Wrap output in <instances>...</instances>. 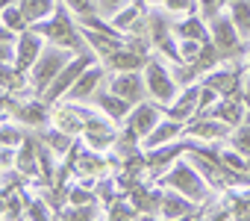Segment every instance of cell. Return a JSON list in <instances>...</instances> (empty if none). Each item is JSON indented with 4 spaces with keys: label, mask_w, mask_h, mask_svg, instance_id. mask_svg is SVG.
I'll list each match as a JSON object with an SVG mask.
<instances>
[{
    "label": "cell",
    "mask_w": 250,
    "mask_h": 221,
    "mask_svg": "<svg viewBox=\"0 0 250 221\" xmlns=\"http://www.w3.org/2000/svg\"><path fill=\"white\" fill-rule=\"evenodd\" d=\"M33 30L42 33L47 42L62 44V47H68V50H74V53L88 50V42H85V36H83V30H80V24H77V15L62 3V0L56 3V12H53L50 18H44V21H36Z\"/></svg>",
    "instance_id": "cell-1"
},
{
    "label": "cell",
    "mask_w": 250,
    "mask_h": 221,
    "mask_svg": "<svg viewBox=\"0 0 250 221\" xmlns=\"http://www.w3.org/2000/svg\"><path fill=\"white\" fill-rule=\"evenodd\" d=\"M206 24H209L212 42H215V47H218V53H221L224 62H244V59H247L250 42L241 39V33L235 30V24H232V18H229V12L221 9V12H218L212 21H206Z\"/></svg>",
    "instance_id": "cell-2"
},
{
    "label": "cell",
    "mask_w": 250,
    "mask_h": 221,
    "mask_svg": "<svg viewBox=\"0 0 250 221\" xmlns=\"http://www.w3.org/2000/svg\"><path fill=\"white\" fill-rule=\"evenodd\" d=\"M71 59H74V50L47 42L44 50H42V56H39V62H36L33 71H30V88H33V94L44 97V91L50 88V83L59 77V71H62Z\"/></svg>",
    "instance_id": "cell-3"
},
{
    "label": "cell",
    "mask_w": 250,
    "mask_h": 221,
    "mask_svg": "<svg viewBox=\"0 0 250 221\" xmlns=\"http://www.w3.org/2000/svg\"><path fill=\"white\" fill-rule=\"evenodd\" d=\"M159 186L177 189V192L188 195V198H191V200H197V203H203V200L209 198V183H206V177L194 168V162H191V159H177V162L162 174Z\"/></svg>",
    "instance_id": "cell-4"
},
{
    "label": "cell",
    "mask_w": 250,
    "mask_h": 221,
    "mask_svg": "<svg viewBox=\"0 0 250 221\" xmlns=\"http://www.w3.org/2000/svg\"><path fill=\"white\" fill-rule=\"evenodd\" d=\"M94 62H100V56L88 47V50H83V53H74V59L59 71V77L50 83V88L44 91V100L47 103H59V100H65V94L71 91V86L85 74V68H91Z\"/></svg>",
    "instance_id": "cell-5"
},
{
    "label": "cell",
    "mask_w": 250,
    "mask_h": 221,
    "mask_svg": "<svg viewBox=\"0 0 250 221\" xmlns=\"http://www.w3.org/2000/svg\"><path fill=\"white\" fill-rule=\"evenodd\" d=\"M145 83H147V91H150V97L165 109L168 103H174V97L180 94V83H177V77H174V71H168L156 56H150V62L145 65Z\"/></svg>",
    "instance_id": "cell-6"
},
{
    "label": "cell",
    "mask_w": 250,
    "mask_h": 221,
    "mask_svg": "<svg viewBox=\"0 0 250 221\" xmlns=\"http://www.w3.org/2000/svg\"><path fill=\"white\" fill-rule=\"evenodd\" d=\"M83 142L94 151H109L115 148L118 142V130H115V121L109 115H103L100 109H91L88 118H85V127H83Z\"/></svg>",
    "instance_id": "cell-7"
},
{
    "label": "cell",
    "mask_w": 250,
    "mask_h": 221,
    "mask_svg": "<svg viewBox=\"0 0 250 221\" xmlns=\"http://www.w3.org/2000/svg\"><path fill=\"white\" fill-rule=\"evenodd\" d=\"M191 145H194V139L186 136V139H174V142H168V145H159V148L145 151L147 174H165V171L180 159V154H188V151H191Z\"/></svg>",
    "instance_id": "cell-8"
},
{
    "label": "cell",
    "mask_w": 250,
    "mask_h": 221,
    "mask_svg": "<svg viewBox=\"0 0 250 221\" xmlns=\"http://www.w3.org/2000/svg\"><path fill=\"white\" fill-rule=\"evenodd\" d=\"M12 118L18 124H24L27 130H44L50 121H53V103H47L44 97L33 94L30 100L18 103V109L12 112Z\"/></svg>",
    "instance_id": "cell-9"
},
{
    "label": "cell",
    "mask_w": 250,
    "mask_h": 221,
    "mask_svg": "<svg viewBox=\"0 0 250 221\" xmlns=\"http://www.w3.org/2000/svg\"><path fill=\"white\" fill-rule=\"evenodd\" d=\"M109 88H112L115 94H121L124 100H130L133 106L150 97V91H147V83H145V74H142V71H115V77L109 80Z\"/></svg>",
    "instance_id": "cell-10"
},
{
    "label": "cell",
    "mask_w": 250,
    "mask_h": 221,
    "mask_svg": "<svg viewBox=\"0 0 250 221\" xmlns=\"http://www.w3.org/2000/svg\"><path fill=\"white\" fill-rule=\"evenodd\" d=\"M197 109H200V83H191V86L180 88V94L174 97V103L165 106V118L188 124L197 115Z\"/></svg>",
    "instance_id": "cell-11"
},
{
    "label": "cell",
    "mask_w": 250,
    "mask_h": 221,
    "mask_svg": "<svg viewBox=\"0 0 250 221\" xmlns=\"http://www.w3.org/2000/svg\"><path fill=\"white\" fill-rule=\"evenodd\" d=\"M200 115H212V118H218V121H224V124H229L235 130L247 118V103H244L241 94H227V97H218V103H212Z\"/></svg>",
    "instance_id": "cell-12"
},
{
    "label": "cell",
    "mask_w": 250,
    "mask_h": 221,
    "mask_svg": "<svg viewBox=\"0 0 250 221\" xmlns=\"http://www.w3.org/2000/svg\"><path fill=\"white\" fill-rule=\"evenodd\" d=\"M162 115H165V109L150 97V100H142V103H136V109L130 112V118H127V124L142 136V142H145V136H150L153 130H156V124L162 121Z\"/></svg>",
    "instance_id": "cell-13"
},
{
    "label": "cell",
    "mask_w": 250,
    "mask_h": 221,
    "mask_svg": "<svg viewBox=\"0 0 250 221\" xmlns=\"http://www.w3.org/2000/svg\"><path fill=\"white\" fill-rule=\"evenodd\" d=\"M88 112H91V109H80L77 100H65V103L59 100V103H53V124H56L59 130H65V133L80 136L83 127H85Z\"/></svg>",
    "instance_id": "cell-14"
},
{
    "label": "cell",
    "mask_w": 250,
    "mask_h": 221,
    "mask_svg": "<svg viewBox=\"0 0 250 221\" xmlns=\"http://www.w3.org/2000/svg\"><path fill=\"white\" fill-rule=\"evenodd\" d=\"M159 215H162V218H191V215H203V209H200V203L191 200L188 195H183V192L165 186Z\"/></svg>",
    "instance_id": "cell-15"
},
{
    "label": "cell",
    "mask_w": 250,
    "mask_h": 221,
    "mask_svg": "<svg viewBox=\"0 0 250 221\" xmlns=\"http://www.w3.org/2000/svg\"><path fill=\"white\" fill-rule=\"evenodd\" d=\"M88 103H94V109H100L103 115H109L115 124H121V121H127L130 118V112H133V103L130 100H124L121 94H115L112 88H97L94 91V97L88 100Z\"/></svg>",
    "instance_id": "cell-16"
},
{
    "label": "cell",
    "mask_w": 250,
    "mask_h": 221,
    "mask_svg": "<svg viewBox=\"0 0 250 221\" xmlns=\"http://www.w3.org/2000/svg\"><path fill=\"white\" fill-rule=\"evenodd\" d=\"M44 36L42 33H36L33 27L27 30V33H21L18 36V50H15V65L21 68V71H33V65L39 62V56H42V50H44Z\"/></svg>",
    "instance_id": "cell-17"
},
{
    "label": "cell",
    "mask_w": 250,
    "mask_h": 221,
    "mask_svg": "<svg viewBox=\"0 0 250 221\" xmlns=\"http://www.w3.org/2000/svg\"><path fill=\"white\" fill-rule=\"evenodd\" d=\"M232 127L212 118V115H194L188 124H186V136L191 139H200V142H218V139H229Z\"/></svg>",
    "instance_id": "cell-18"
},
{
    "label": "cell",
    "mask_w": 250,
    "mask_h": 221,
    "mask_svg": "<svg viewBox=\"0 0 250 221\" xmlns=\"http://www.w3.org/2000/svg\"><path fill=\"white\" fill-rule=\"evenodd\" d=\"M103 77H106V65L103 62H94L91 68H85V74L71 86V91L65 94V100H77V103H88L91 97H94V91L100 88V83H103Z\"/></svg>",
    "instance_id": "cell-19"
},
{
    "label": "cell",
    "mask_w": 250,
    "mask_h": 221,
    "mask_svg": "<svg viewBox=\"0 0 250 221\" xmlns=\"http://www.w3.org/2000/svg\"><path fill=\"white\" fill-rule=\"evenodd\" d=\"M162 192H165V186L159 189V186H150V183H136L127 195L139 206L142 215H159V209H162Z\"/></svg>",
    "instance_id": "cell-20"
},
{
    "label": "cell",
    "mask_w": 250,
    "mask_h": 221,
    "mask_svg": "<svg viewBox=\"0 0 250 221\" xmlns=\"http://www.w3.org/2000/svg\"><path fill=\"white\" fill-rule=\"evenodd\" d=\"M147 62H150V53H145V50H139V47H133L127 42L118 53H112L103 65L106 68H115V71H145Z\"/></svg>",
    "instance_id": "cell-21"
},
{
    "label": "cell",
    "mask_w": 250,
    "mask_h": 221,
    "mask_svg": "<svg viewBox=\"0 0 250 221\" xmlns=\"http://www.w3.org/2000/svg\"><path fill=\"white\" fill-rule=\"evenodd\" d=\"M174 33H177V39H194V42H212V33H209V24L203 21V15L200 12H191V15H186L183 21H177L174 24Z\"/></svg>",
    "instance_id": "cell-22"
},
{
    "label": "cell",
    "mask_w": 250,
    "mask_h": 221,
    "mask_svg": "<svg viewBox=\"0 0 250 221\" xmlns=\"http://www.w3.org/2000/svg\"><path fill=\"white\" fill-rule=\"evenodd\" d=\"M180 136H186V124H183V121H174V118H165V121L156 124V130H153L150 136H145L142 148L150 151V148L168 145V142H174V139H180Z\"/></svg>",
    "instance_id": "cell-23"
},
{
    "label": "cell",
    "mask_w": 250,
    "mask_h": 221,
    "mask_svg": "<svg viewBox=\"0 0 250 221\" xmlns=\"http://www.w3.org/2000/svg\"><path fill=\"white\" fill-rule=\"evenodd\" d=\"M39 136H42V142H44L47 148L56 151V156H65V154L77 145V136H74V133H65V130H59V127H53V130L44 127Z\"/></svg>",
    "instance_id": "cell-24"
},
{
    "label": "cell",
    "mask_w": 250,
    "mask_h": 221,
    "mask_svg": "<svg viewBox=\"0 0 250 221\" xmlns=\"http://www.w3.org/2000/svg\"><path fill=\"white\" fill-rule=\"evenodd\" d=\"M56 3H59V0H21L18 6L24 9L27 21L36 24V21H44V18L53 15V12H56Z\"/></svg>",
    "instance_id": "cell-25"
},
{
    "label": "cell",
    "mask_w": 250,
    "mask_h": 221,
    "mask_svg": "<svg viewBox=\"0 0 250 221\" xmlns=\"http://www.w3.org/2000/svg\"><path fill=\"white\" fill-rule=\"evenodd\" d=\"M229 18H232L235 30L241 33V39L250 42V0H232L229 3Z\"/></svg>",
    "instance_id": "cell-26"
},
{
    "label": "cell",
    "mask_w": 250,
    "mask_h": 221,
    "mask_svg": "<svg viewBox=\"0 0 250 221\" xmlns=\"http://www.w3.org/2000/svg\"><path fill=\"white\" fill-rule=\"evenodd\" d=\"M0 21H3V27H9V30H15V33H27L33 24L27 21V15H24V9L18 6V3H12V6H3V15H0Z\"/></svg>",
    "instance_id": "cell-27"
},
{
    "label": "cell",
    "mask_w": 250,
    "mask_h": 221,
    "mask_svg": "<svg viewBox=\"0 0 250 221\" xmlns=\"http://www.w3.org/2000/svg\"><path fill=\"white\" fill-rule=\"evenodd\" d=\"M229 148H235V151H241L244 156H250V109H247V118L229 133Z\"/></svg>",
    "instance_id": "cell-28"
},
{
    "label": "cell",
    "mask_w": 250,
    "mask_h": 221,
    "mask_svg": "<svg viewBox=\"0 0 250 221\" xmlns=\"http://www.w3.org/2000/svg\"><path fill=\"white\" fill-rule=\"evenodd\" d=\"M3 218H24V195L18 189H3Z\"/></svg>",
    "instance_id": "cell-29"
},
{
    "label": "cell",
    "mask_w": 250,
    "mask_h": 221,
    "mask_svg": "<svg viewBox=\"0 0 250 221\" xmlns=\"http://www.w3.org/2000/svg\"><path fill=\"white\" fill-rule=\"evenodd\" d=\"M142 15H145V12H142V9H139L136 3H130V6H124V9H121L118 15H112V24H115V27H118L121 33H130V27H133V24H136V21H139Z\"/></svg>",
    "instance_id": "cell-30"
},
{
    "label": "cell",
    "mask_w": 250,
    "mask_h": 221,
    "mask_svg": "<svg viewBox=\"0 0 250 221\" xmlns=\"http://www.w3.org/2000/svg\"><path fill=\"white\" fill-rule=\"evenodd\" d=\"M44 203H47L44 198H30V195H24V215H27V218H50V215H56V212L47 209Z\"/></svg>",
    "instance_id": "cell-31"
},
{
    "label": "cell",
    "mask_w": 250,
    "mask_h": 221,
    "mask_svg": "<svg viewBox=\"0 0 250 221\" xmlns=\"http://www.w3.org/2000/svg\"><path fill=\"white\" fill-rule=\"evenodd\" d=\"M21 127H24V124H21ZM21 127H12L9 118L3 121V136H0L3 148H21V142L27 139V130H21Z\"/></svg>",
    "instance_id": "cell-32"
},
{
    "label": "cell",
    "mask_w": 250,
    "mask_h": 221,
    "mask_svg": "<svg viewBox=\"0 0 250 221\" xmlns=\"http://www.w3.org/2000/svg\"><path fill=\"white\" fill-rule=\"evenodd\" d=\"M165 12L168 15H191V12H200L197 0H165Z\"/></svg>",
    "instance_id": "cell-33"
},
{
    "label": "cell",
    "mask_w": 250,
    "mask_h": 221,
    "mask_svg": "<svg viewBox=\"0 0 250 221\" xmlns=\"http://www.w3.org/2000/svg\"><path fill=\"white\" fill-rule=\"evenodd\" d=\"M62 3L80 18V15H94L97 12V0H62Z\"/></svg>",
    "instance_id": "cell-34"
},
{
    "label": "cell",
    "mask_w": 250,
    "mask_h": 221,
    "mask_svg": "<svg viewBox=\"0 0 250 221\" xmlns=\"http://www.w3.org/2000/svg\"><path fill=\"white\" fill-rule=\"evenodd\" d=\"M197 6H200L203 21H212V18L224 9V0H197Z\"/></svg>",
    "instance_id": "cell-35"
},
{
    "label": "cell",
    "mask_w": 250,
    "mask_h": 221,
    "mask_svg": "<svg viewBox=\"0 0 250 221\" xmlns=\"http://www.w3.org/2000/svg\"><path fill=\"white\" fill-rule=\"evenodd\" d=\"M133 0H97V12L103 15H118L124 6H130Z\"/></svg>",
    "instance_id": "cell-36"
},
{
    "label": "cell",
    "mask_w": 250,
    "mask_h": 221,
    "mask_svg": "<svg viewBox=\"0 0 250 221\" xmlns=\"http://www.w3.org/2000/svg\"><path fill=\"white\" fill-rule=\"evenodd\" d=\"M232 215L235 218H250V198H232Z\"/></svg>",
    "instance_id": "cell-37"
},
{
    "label": "cell",
    "mask_w": 250,
    "mask_h": 221,
    "mask_svg": "<svg viewBox=\"0 0 250 221\" xmlns=\"http://www.w3.org/2000/svg\"><path fill=\"white\" fill-rule=\"evenodd\" d=\"M244 103H247V109H250V74H247V88H244Z\"/></svg>",
    "instance_id": "cell-38"
},
{
    "label": "cell",
    "mask_w": 250,
    "mask_h": 221,
    "mask_svg": "<svg viewBox=\"0 0 250 221\" xmlns=\"http://www.w3.org/2000/svg\"><path fill=\"white\" fill-rule=\"evenodd\" d=\"M147 6H150V9H156V6H165V0H147Z\"/></svg>",
    "instance_id": "cell-39"
},
{
    "label": "cell",
    "mask_w": 250,
    "mask_h": 221,
    "mask_svg": "<svg viewBox=\"0 0 250 221\" xmlns=\"http://www.w3.org/2000/svg\"><path fill=\"white\" fill-rule=\"evenodd\" d=\"M133 3H136V6H139L142 12H147V0H133Z\"/></svg>",
    "instance_id": "cell-40"
},
{
    "label": "cell",
    "mask_w": 250,
    "mask_h": 221,
    "mask_svg": "<svg viewBox=\"0 0 250 221\" xmlns=\"http://www.w3.org/2000/svg\"><path fill=\"white\" fill-rule=\"evenodd\" d=\"M12 3H21V0H3V6H12Z\"/></svg>",
    "instance_id": "cell-41"
},
{
    "label": "cell",
    "mask_w": 250,
    "mask_h": 221,
    "mask_svg": "<svg viewBox=\"0 0 250 221\" xmlns=\"http://www.w3.org/2000/svg\"><path fill=\"white\" fill-rule=\"evenodd\" d=\"M229 3H232V0H224V6H229Z\"/></svg>",
    "instance_id": "cell-42"
},
{
    "label": "cell",
    "mask_w": 250,
    "mask_h": 221,
    "mask_svg": "<svg viewBox=\"0 0 250 221\" xmlns=\"http://www.w3.org/2000/svg\"><path fill=\"white\" fill-rule=\"evenodd\" d=\"M247 74H250V62H247Z\"/></svg>",
    "instance_id": "cell-43"
}]
</instances>
